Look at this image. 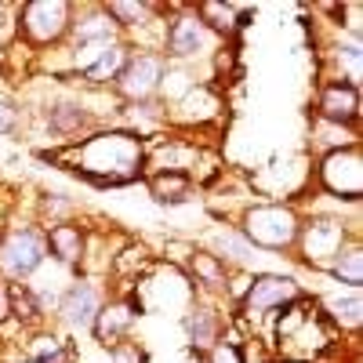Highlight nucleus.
<instances>
[{
    "instance_id": "nucleus-1",
    "label": "nucleus",
    "mask_w": 363,
    "mask_h": 363,
    "mask_svg": "<svg viewBox=\"0 0 363 363\" xmlns=\"http://www.w3.org/2000/svg\"><path fill=\"white\" fill-rule=\"evenodd\" d=\"M73 164H66L77 178L91 182L99 189L131 186L145 174V138L124 128H95L87 138L69 145Z\"/></svg>"
},
{
    "instance_id": "nucleus-2",
    "label": "nucleus",
    "mask_w": 363,
    "mask_h": 363,
    "mask_svg": "<svg viewBox=\"0 0 363 363\" xmlns=\"http://www.w3.org/2000/svg\"><path fill=\"white\" fill-rule=\"evenodd\" d=\"M244 233V240L258 255L291 258L301 233V207L291 200H255L229 222Z\"/></svg>"
},
{
    "instance_id": "nucleus-3",
    "label": "nucleus",
    "mask_w": 363,
    "mask_h": 363,
    "mask_svg": "<svg viewBox=\"0 0 363 363\" xmlns=\"http://www.w3.org/2000/svg\"><path fill=\"white\" fill-rule=\"evenodd\" d=\"M73 15V0H22V4H15V44L29 48L33 55L66 48Z\"/></svg>"
},
{
    "instance_id": "nucleus-4",
    "label": "nucleus",
    "mask_w": 363,
    "mask_h": 363,
    "mask_svg": "<svg viewBox=\"0 0 363 363\" xmlns=\"http://www.w3.org/2000/svg\"><path fill=\"white\" fill-rule=\"evenodd\" d=\"M222 40L203 26L193 4H167L164 15V37H160V55L171 66H196L215 55Z\"/></svg>"
},
{
    "instance_id": "nucleus-5",
    "label": "nucleus",
    "mask_w": 363,
    "mask_h": 363,
    "mask_svg": "<svg viewBox=\"0 0 363 363\" xmlns=\"http://www.w3.org/2000/svg\"><path fill=\"white\" fill-rule=\"evenodd\" d=\"M349 240H363L359 222H345L342 215H316L313 211V215H301V233L291 258L313 272H327V265L338 258V251Z\"/></svg>"
},
{
    "instance_id": "nucleus-6",
    "label": "nucleus",
    "mask_w": 363,
    "mask_h": 363,
    "mask_svg": "<svg viewBox=\"0 0 363 363\" xmlns=\"http://www.w3.org/2000/svg\"><path fill=\"white\" fill-rule=\"evenodd\" d=\"M309 291L298 284V277L291 272H255L251 277V287L244 294V301L236 306L233 320L240 327H262L277 316L280 309H287L291 301L306 298Z\"/></svg>"
},
{
    "instance_id": "nucleus-7",
    "label": "nucleus",
    "mask_w": 363,
    "mask_h": 363,
    "mask_svg": "<svg viewBox=\"0 0 363 363\" xmlns=\"http://www.w3.org/2000/svg\"><path fill=\"white\" fill-rule=\"evenodd\" d=\"M48 262L44 225L26 222L0 233V280L4 284H29Z\"/></svg>"
},
{
    "instance_id": "nucleus-8",
    "label": "nucleus",
    "mask_w": 363,
    "mask_h": 363,
    "mask_svg": "<svg viewBox=\"0 0 363 363\" xmlns=\"http://www.w3.org/2000/svg\"><path fill=\"white\" fill-rule=\"evenodd\" d=\"M313 182L323 196H335L338 203H359L363 200V142L320 153L313 167Z\"/></svg>"
},
{
    "instance_id": "nucleus-9",
    "label": "nucleus",
    "mask_w": 363,
    "mask_h": 363,
    "mask_svg": "<svg viewBox=\"0 0 363 363\" xmlns=\"http://www.w3.org/2000/svg\"><path fill=\"white\" fill-rule=\"evenodd\" d=\"M167 58L160 51H135L131 48V58L128 66L120 69L116 84L109 87V95L116 99V106H138V102H153L160 99V84L167 77Z\"/></svg>"
},
{
    "instance_id": "nucleus-10",
    "label": "nucleus",
    "mask_w": 363,
    "mask_h": 363,
    "mask_svg": "<svg viewBox=\"0 0 363 363\" xmlns=\"http://www.w3.org/2000/svg\"><path fill=\"white\" fill-rule=\"evenodd\" d=\"M222 113H225V91L211 80H196L174 106H167V128L203 131L211 124H218Z\"/></svg>"
},
{
    "instance_id": "nucleus-11",
    "label": "nucleus",
    "mask_w": 363,
    "mask_h": 363,
    "mask_svg": "<svg viewBox=\"0 0 363 363\" xmlns=\"http://www.w3.org/2000/svg\"><path fill=\"white\" fill-rule=\"evenodd\" d=\"M106 298H109L106 280H99V277H73L66 284V291L58 294V301H55V316L62 320L69 330H91V323H95Z\"/></svg>"
},
{
    "instance_id": "nucleus-12",
    "label": "nucleus",
    "mask_w": 363,
    "mask_h": 363,
    "mask_svg": "<svg viewBox=\"0 0 363 363\" xmlns=\"http://www.w3.org/2000/svg\"><path fill=\"white\" fill-rule=\"evenodd\" d=\"M233 323V313H222V301L215 298H196L193 306L182 313V335L193 356H207L215 349Z\"/></svg>"
},
{
    "instance_id": "nucleus-13",
    "label": "nucleus",
    "mask_w": 363,
    "mask_h": 363,
    "mask_svg": "<svg viewBox=\"0 0 363 363\" xmlns=\"http://www.w3.org/2000/svg\"><path fill=\"white\" fill-rule=\"evenodd\" d=\"M316 120L323 124H335V128H349L359 135V120H363V99H359V87L342 80V77H323L316 84Z\"/></svg>"
},
{
    "instance_id": "nucleus-14",
    "label": "nucleus",
    "mask_w": 363,
    "mask_h": 363,
    "mask_svg": "<svg viewBox=\"0 0 363 363\" xmlns=\"http://www.w3.org/2000/svg\"><path fill=\"white\" fill-rule=\"evenodd\" d=\"M138 316H142V306H138L135 294H109L102 301L95 323H91V338H95L102 349H113V345L131 338Z\"/></svg>"
},
{
    "instance_id": "nucleus-15",
    "label": "nucleus",
    "mask_w": 363,
    "mask_h": 363,
    "mask_svg": "<svg viewBox=\"0 0 363 363\" xmlns=\"http://www.w3.org/2000/svg\"><path fill=\"white\" fill-rule=\"evenodd\" d=\"M44 124H48L51 135H58L62 142L73 145L99 128V116L87 109V102L80 95H58L44 106Z\"/></svg>"
},
{
    "instance_id": "nucleus-16",
    "label": "nucleus",
    "mask_w": 363,
    "mask_h": 363,
    "mask_svg": "<svg viewBox=\"0 0 363 363\" xmlns=\"http://www.w3.org/2000/svg\"><path fill=\"white\" fill-rule=\"evenodd\" d=\"M44 240H48V258L55 265H62L66 272H73V277H80L84 262H87V244H91L87 225L80 218L58 222V225H48L44 229Z\"/></svg>"
},
{
    "instance_id": "nucleus-17",
    "label": "nucleus",
    "mask_w": 363,
    "mask_h": 363,
    "mask_svg": "<svg viewBox=\"0 0 363 363\" xmlns=\"http://www.w3.org/2000/svg\"><path fill=\"white\" fill-rule=\"evenodd\" d=\"M316 309L320 316L330 323V330H335L338 338H359L363 330V294L359 291H349V287H338L335 294H323L316 298Z\"/></svg>"
},
{
    "instance_id": "nucleus-18",
    "label": "nucleus",
    "mask_w": 363,
    "mask_h": 363,
    "mask_svg": "<svg viewBox=\"0 0 363 363\" xmlns=\"http://www.w3.org/2000/svg\"><path fill=\"white\" fill-rule=\"evenodd\" d=\"M120 40H124V33L116 29V22L106 15L102 4H87V8L77 4L66 48H106V44H120Z\"/></svg>"
},
{
    "instance_id": "nucleus-19",
    "label": "nucleus",
    "mask_w": 363,
    "mask_h": 363,
    "mask_svg": "<svg viewBox=\"0 0 363 363\" xmlns=\"http://www.w3.org/2000/svg\"><path fill=\"white\" fill-rule=\"evenodd\" d=\"M200 247H207L211 255H218L229 269H251V272H258V269H255L258 251L244 240V233H240L236 225H229V222H222V225L211 229V233H207V244H200Z\"/></svg>"
},
{
    "instance_id": "nucleus-20",
    "label": "nucleus",
    "mask_w": 363,
    "mask_h": 363,
    "mask_svg": "<svg viewBox=\"0 0 363 363\" xmlns=\"http://www.w3.org/2000/svg\"><path fill=\"white\" fill-rule=\"evenodd\" d=\"M149 196H153V203L160 207H178V203H189L193 200V178L186 171H145L142 174Z\"/></svg>"
},
{
    "instance_id": "nucleus-21",
    "label": "nucleus",
    "mask_w": 363,
    "mask_h": 363,
    "mask_svg": "<svg viewBox=\"0 0 363 363\" xmlns=\"http://www.w3.org/2000/svg\"><path fill=\"white\" fill-rule=\"evenodd\" d=\"M128 58H131V44H124V40H120V44H109L99 58H95V62H91L77 80H84L87 87H113L116 84V77H120V69H124L128 66Z\"/></svg>"
},
{
    "instance_id": "nucleus-22",
    "label": "nucleus",
    "mask_w": 363,
    "mask_h": 363,
    "mask_svg": "<svg viewBox=\"0 0 363 363\" xmlns=\"http://www.w3.org/2000/svg\"><path fill=\"white\" fill-rule=\"evenodd\" d=\"M44 298L33 284H11V323H18L26 335L44 327Z\"/></svg>"
},
{
    "instance_id": "nucleus-23",
    "label": "nucleus",
    "mask_w": 363,
    "mask_h": 363,
    "mask_svg": "<svg viewBox=\"0 0 363 363\" xmlns=\"http://www.w3.org/2000/svg\"><path fill=\"white\" fill-rule=\"evenodd\" d=\"M323 277H330L338 287L359 291L363 287V240H349V244L338 251V258L327 265Z\"/></svg>"
},
{
    "instance_id": "nucleus-24",
    "label": "nucleus",
    "mask_w": 363,
    "mask_h": 363,
    "mask_svg": "<svg viewBox=\"0 0 363 363\" xmlns=\"http://www.w3.org/2000/svg\"><path fill=\"white\" fill-rule=\"evenodd\" d=\"M77 218V203L66 193H44L37 200V225H58V222H69Z\"/></svg>"
},
{
    "instance_id": "nucleus-25",
    "label": "nucleus",
    "mask_w": 363,
    "mask_h": 363,
    "mask_svg": "<svg viewBox=\"0 0 363 363\" xmlns=\"http://www.w3.org/2000/svg\"><path fill=\"white\" fill-rule=\"evenodd\" d=\"M244 342H247V338L236 335V323H229L225 338L203 356V363H244Z\"/></svg>"
},
{
    "instance_id": "nucleus-26",
    "label": "nucleus",
    "mask_w": 363,
    "mask_h": 363,
    "mask_svg": "<svg viewBox=\"0 0 363 363\" xmlns=\"http://www.w3.org/2000/svg\"><path fill=\"white\" fill-rule=\"evenodd\" d=\"M106 352H109V363H149L145 345H142V342H135V338L120 342V345H113V349H106Z\"/></svg>"
},
{
    "instance_id": "nucleus-27",
    "label": "nucleus",
    "mask_w": 363,
    "mask_h": 363,
    "mask_svg": "<svg viewBox=\"0 0 363 363\" xmlns=\"http://www.w3.org/2000/svg\"><path fill=\"white\" fill-rule=\"evenodd\" d=\"M18 128H22V109H18V102H15L11 95H4V91H0V138L15 135Z\"/></svg>"
},
{
    "instance_id": "nucleus-28",
    "label": "nucleus",
    "mask_w": 363,
    "mask_h": 363,
    "mask_svg": "<svg viewBox=\"0 0 363 363\" xmlns=\"http://www.w3.org/2000/svg\"><path fill=\"white\" fill-rule=\"evenodd\" d=\"M272 356H277V352L269 349V342H262L255 335L244 342V363H272Z\"/></svg>"
},
{
    "instance_id": "nucleus-29",
    "label": "nucleus",
    "mask_w": 363,
    "mask_h": 363,
    "mask_svg": "<svg viewBox=\"0 0 363 363\" xmlns=\"http://www.w3.org/2000/svg\"><path fill=\"white\" fill-rule=\"evenodd\" d=\"M8 55H11L8 51V40H0V69H8Z\"/></svg>"
},
{
    "instance_id": "nucleus-30",
    "label": "nucleus",
    "mask_w": 363,
    "mask_h": 363,
    "mask_svg": "<svg viewBox=\"0 0 363 363\" xmlns=\"http://www.w3.org/2000/svg\"><path fill=\"white\" fill-rule=\"evenodd\" d=\"M272 363H309V359H294V356H272Z\"/></svg>"
},
{
    "instance_id": "nucleus-31",
    "label": "nucleus",
    "mask_w": 363,
    "mask_h": 363,
    "mask_svg": "<svg viewBox=\"0 0 363 363\" xmlns=\"http://www.w3.org/2000/svg\"><path fill=\"white\" fill-rule=\"evenodd\" d=\"M8 363H33V359H29V356H18V359H8Z\"/></svg>"
}]
</instances>
